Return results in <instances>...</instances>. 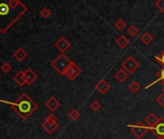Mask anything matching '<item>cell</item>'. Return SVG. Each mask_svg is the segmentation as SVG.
<instances>
[{"mask_svg":"<svg viewBox=\"0 0 164 139\" xmlns=\"http://www.w3.org/2000/svg\"><path fill=\"white\" fill-rule=\"evenodd\" d=\"M27 10L28 8L24 4L15 9L10 5V0H0V33H6Z\"/></svg>","mask_w":164,"mask_h":139,"instance_id":"1","label":"cell"},{"mask_svg":"<svg viewBox=\"0 0 164 139\" xmlns=\"http://www.w3.org/2000/svg\"><path fill=\"white\" fill-rule=\"evenodd\" d=\"M0 103L9 104L21 120H27L38 109V104L25 93L19 97L15 103L6 102L4 99H0Z\"/></svg>","mask_w":164,"mask_h":139,"instance_id":"2","label":"cell"},{"mask_svg":"<svg viewBox=\"0 0 164 139\" xmlns=\"http://www.w3.org/2000/svg\"><path fill=\"white\" fill-rule=\"evenodd\" d=\"M71 63V60L69 59V57L64 54L61 53L52 63H51V67L61 75H64L68 68L70 67Z\"/></svg>","mask_w":164,"mask_h":139,"instance_id":"3","label":"cell"},{"mask_svg":"<svg viewBox=\"0 0 164 139\" xmlns=\"http://www.w3.org/2000/svg\"><path fill=\"white\" fill-rule=\"evenodd\" d=\"M128 127L130 130V131L134 134V136L138 139L143 138L149 131V128L141 121H138L133 125H128Z\"/></svg>","mask_w":164,"mask_h":139,"instance_id":"4","label":"cell"},{"mask_svg":"<svg viewBox=\"0 0 164 139\" xmlns=\"http://www.w3.org/2000/svg\"><path fill=\"white\" fill-rule=\"evenodd\" d=\"M139 66V63L133 56H129L122 63V69H124L129 74H132L133 72H135Z\"/></svg>","mask_w":164,"mask_h":139,"instance_id":"5","label":"cell"},{"mask_svg":"<svg viewBox=\"0 0 164 139\" xmlns=\"http://www.w3.org/2000/svg\"><path fill=\"white\" fill-rule=\"evenodd\" d=\"M81 72H82L81 68L78 67L73 61H71L70 67L68 68V70L66 71L64 75H66L69 80L73 81V80H75V78H77L79 74H81Z\"/></svg>","mask_w":164,"mask_h":139,"instance_id":"6","label":"cell"},{"mask_svg":"<svg viewBox=\"0 0 164 139\" xmlns=\"http://www.w3.org/2000/svg\"><path fill=\"white\" fill-rule=\"evenodd\" d=\"M149 131H152V133L157 137V139H161L164 137V118L160 117L158 118L156 124L154 126V127L150 128Z\"/></svg>","mask_w":164,"mask_h":139,"instance_id":"7","label":"cell"},{"mask_svg":"<svg viewBox=\"0 0 164 139\" xmlns=\"http://www.w3.org/2000/svg\"><path fill=\"white\" fill-rule=\"evenodd\" d=\"M55 47L59 50L61 53H65L67 50L70 48L71 46V43L66 39L65 37H61L60 39L54 44Z\"/></svg>","mask_w":164,"mask_h":139,"instance_id":"8","label":"cell"},{"mask_svg":"<svg viewBox=\"0 0 164 139\" xmlns=\"http://www.w3.org/2000/svg\"><path fill=\"white\" fill-rule=\"evenodd\" d=\"M95 89L100 94V95H104L106 94L109 89H110V84L105 80V79H100L95 86Z\"/></svg>","mask_w":164,"mask_h":139,"instance_id":"9","label":"cell"},{"mask_svg":"<svg viewBox=\"0 0 164 139\" xmlns=\"http://www.w3.org/2000/svg\"><path fill=\"white\" fill-rule=\"evenodd\" d=\"M42 128L46 131L47 134H52L58 128H59V124L58 123H51L45 121L42 124Z\"/></svg>","mask_w":164,"mask_h":139,"instance_id":"10","label":"cell"},{"mask_svg":"<svg viewBox=\"0 0 164 139\" xmlns=\"http://www.w3.org/2000/svg\"><path fill=\"white\" fill-rule=\"evenodd\" d=\"M45 106H46V108L50 112H54L57 108H59L60 102H59V100L55 97H51V98H49L46 100V102H45Z\"/></svg>","mask_w":164,"mask_h":139,"instance_id":"11","label":"cell"},{"mask_svg":"<svg viewBox=\"0 0 164 139\" xmlns=\"http://www.w3.org/2000/svg\"><path fill=\"white\" fill-rule=\"evenodd\" d=\"M24 74H25V79H26L27 85H32L38 78L37 73L32 69H29V68L24 71Z\"/></svg>","mask_w":164,"mask_h":139,"instance_id":"12","label":"cell"},{"mask_svg":"<svg viewBox=\"0 0 164 139\" xmlns=\"http://www.w3.org/2000/svg\"><path fill=\"white\" fill-rule=\"evenodd\" d=\"M157 120H158V117L155 114V113L151 112L150 114L145 118V125L150 129V128L154 127V126L156 124Z\"/></svg>","mask_w":164,"mask_h":139,"instance_id":"13","label":"cell"},{"mask_svg":"<svg viewBox=\"0 0 164 139\" xmlns=\"http://www.w3.org/2000/svg\"><path fill=\"white\" fill-rule=\"evenodd\" d=\"M14 80H15V82H16L19 86H20V87H22V86H24L25 84H26V79H25L24 71H19V72H18L15 74Z\"/></svg>","mask_w":164,"mask_h":139,"instance_id":"14","label":"cell"},{"mask_svg":"<svg viewBox=\"0 0 164 139\" xmlns=\"http://www.w3.org/2000/svg\"><path fill=\"white\" fill-rule=\"evenodd\" d=\"M116 45H117L120 48L124 49L125 47H127V46L130 45V40L127 38V36L121 35V36H119V38L116 40Z\"/></svg>","mask_w":164,"mask_h":139,"instance_id":"15","label":"cell"},{"mask_svg":"<svg viewBox=\"0 0 164 139\" xmlns=\"http://www.w3.org/2000/svg\"><path fill=\"white\" fill-rule=\"evenodd\" d=\"M129 73L125 72L124 69H121V70H119L116 73H115V78H116V80L117 81H119L120 83H123V82H124L125 80L128 79V78H129Z\"/></svg>","mask_w":164,"mask_h":139,"instance_id":"16","label":"cell"},{"mask_svg":"<svg viewBox=\"0 0 164 139\" xmlns=\"http://www.w3.org/2000/svg\"><path fill=\"white\" fill-rule=\"evenodd\" d=\"M27 52L25 51V50L23 49V48H21V47H19V48H18L16 51L14 52V57L19 61V62H22L25 58L27 57Z\"/></svg>","mask_w":164,"mask_h":139,"instance_id":"17","label":"cell"},{"mask_svg":"<svg viewBox=\"0 0 164 139\" xmlns=\"http://www.w3.org/2000/svg\"><path fill=\"white\" fill-rule=\"evenodd\" d=\"M156 78H157V79H156V81H154L153 83H151L150 85L146 86V89H148V88H150V87H152L154 84H156V83H157V82H161V83L163 84V87H164V67H162V68L157 72Z\"/></svg>","mask_w":164,"mask_h":139,"instance_id":"18","label":"cell"},{"mask_svg":"<svg viewBox=\"0 0 164 139\" xmlns=\"http://www.w3.org/2000/svg\"><path fill=\"white\" fill-rule=\"evenodd\" d=\"M140 40H141V42H142L144 45H150L151 43H152V42L154 41V37L152 36V34H151V33L145 32V33L141 36Z\"/></svg>","mask_w":164,"mask_h":139,"instance_id":"19","label":"cell"},{"mask_svg":"<svg viewBox=\"0 0 164 139\" xmlns=\"http://www.w3.org/2000/svg\"><path fill=\"white\" fill-rule=\"evenodd\" d=\"M69 118L71 120V121H77L80 118V112L77 110V109H72L69 112V114H68Z\"/></svg>","mask_w":164,"mask_h":139,"instance_id":"20","label":"cell"},{"mask_svg":"<svg viewBox=\"0 0 164 139\" xmlns=\"http://www.w3.org/2000/svg\"><path fill=\"white\" fill-rule=\"evenodd\" d=\"M140 88H141V86H140V84L138 83L137 81H132V82H130V85H129V90H130L131 93H134V94L139 91Z\"/></svg>","mask_w":164,"mask_h":139,"instance_id":"21","label":"cell"},{"mask_svg":"<svg viewBox=\"0 0 164 139\" xmlns=\"http://www.w3.org/2000/svg\"><path fill=\"white\" fill-rule=\"evenodd\" d=\"M127 32H128V34H129L130 36H131V37H135L138 33H139V29H138L134 24H131L130 26L128 28Z\"/></svg>","mask_w":164,"mask_h":139,"instance_id":"22","label":"cell"},{"mask_svg":"<svg viewBox=\"0 0 164 139\" xmlns=\"http://www.w3.org/2000/svg\"><path fill=\"white\" fill-rule=\"evenodd\" d=\"M115 27L118 29V30H120V31H122V30H124L125 27H127V23H125V21L124 20H123L122 19H118L116 22H115Z\"/></svg>","mask_w":164,"mask_h":139,"instance_id":"23","label":"cell"},{"mask_svg":"<svg viewBox=\"0 0 164 139\" xmlns=\"http://www.w3.org/2000/svg\"><path fill=\"white\" fill-rule=\"evenodd\" d=\"M40 15H41L44 19H47V18H49L50 16H51V12H50V10H49L48 8L45 7V8H43V9L41 10Z\"/></svg>","mask_w":164,"mask_h":139,"instance_id":"24","label":"cell"},{"mask_svg":"<svg viewBox=\"0 0 164 139\" xmlns=\"http://www.w3.org/2000/svg\"><path fill=\"white\" fill-rule=\"evenodd\" d=\"M0 69H1V71L4 72V73H9L12 70V66L9 64L8 62H4L3 64L1 65V67H0Z\"/></svg>","mask_w":164,"mask_h":139,"instance_id":"25","label":"cell"},{"mask_svg":"<svg viewBox=\"0 0 164 139\" xmlns=\"http://www.w3.org/2000/svg\"><path fill=\"white\" fill-rule=\"evenodd\" d=\"M90 107L94 112H98L100 108H102V104H100L99 102H98V100H94V102L91 104Z\"/></svg>","mask_w":164,"mask_h":139,"instance_id":"26","label":"cell"},{"mask_svg":"<svg viewBox=\"0 0 164 139\" xmlns=\"http://www.w3.org/2000/svg\"><path fill=\"white\" fill-rule=\"evenodd\" d=\"M156 103H157L160 106H162V107L164 108V87H163V89H162L161 94L156 98Z\"/></svg>","mask_w":164,"mask_h":139,"instance_id":"27","label":"cell"},{"mask_svg":"<svg viewBox=\"0 0 164 139\" xmlns=\"http://www.w3.org/2000/svg\"><path fill=\"white\" fill-rule=\"evenodd\" d=\"M155 5L161 13L164 14V0H157Z\"/></svg>","mask_w":164,"mask_h":139,"instance_id":"28","label":"cell"},{"mask_svg":"<svg viewBox=\"0 0 164 139\" xmlns=\"http://www.w3.org/2000/svg\"><path fill=\"white\" fill-rule=\"evenodd\" d=\"M45 121H48V122H51V123H58V119L57 117L52 114V113H50L49 115H47V117L45 118Z\"/></svg>","mask_w":164,"mask_h":139,"instance_id":"29","label":"cell"},{"mask_svg":"<svg viewBox=\"0 0 164 139\" xmlns=\"http://www.w3.org/2000/svg\"><path fill=\"white\" fill-rule=\"evenodd\" d=\"M156 60L159 63L160 65H162V67H164V50H163V51L159 55H157L156 57Z\"/></svg>","mask_w":164,"mask_h":139,"instance_id":"30","label":"cell"}]
</instances>
